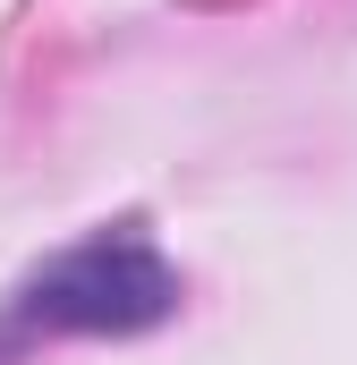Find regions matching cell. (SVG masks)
<instances>
[{
    "label": "cell",
    "instance_id": "6da1fadb",
    "mask_svg": "<svg viewBox=\"0 0 357 365\" xmlns=\"http://www.w3.org/2000/svg\"><path fill=\"white\" fill-rule=\"evenodd\" d=\"M178 306V280L171 264L119 230V238H86L69 247L51 272H34L9 306V331L34 340V331H136V323H162Z\"/></svg>",
    "mask_w": 357,
    "mask_h": 365
}]
</instances>
